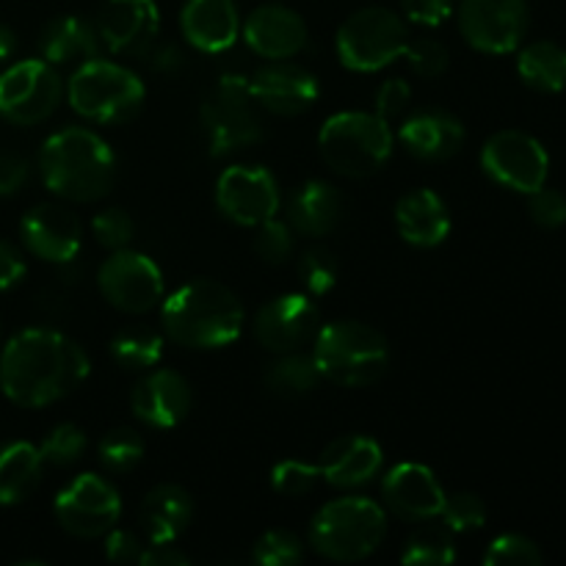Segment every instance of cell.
Returning <instances> with one entry per match:
<instances>
[{"instance_id":"6da1fadb","label":"cell","mask_w":566,"mask_h":566,"mask_svg":"<svg viewBox=\"0 0 566 566\" xmlns=\"http://www.w3.org/2000/svg\"><path fill=\"white\" fill-rule=\"evenodd\" d=\"M86 376V352L72 337L44 326L17 332L0 354V390L17 407H50L77 390Z\"/></svg>"},{"instance_id":"7a4b0ae2","label":"cell","mask_w":566,"mask_h":566,"mask_svg":"<svg viewBox=\"0 0 566 566\" xmlns=\"http://www.w3.org/2000/svg\"><path fill=\"white\" fill-rule=\"evenodd\" d=\"M39 175L66 202H97L114 188L116 155L88 127H61L42 144Z\"/></svg>"},{"instance_id":"3957f363","label":"cell","mask_w":566,"mask_h":566,"mask_svg":"<svg viewBox=\"0 0 566 566\" xmlns=\"http://www.w3.org/2000/svg\"><path fill=\"white\" fill-rule=\"evenodd\" d=\"M160 324L177 346L208 352L241 337L243 307L230 287L199 276L160 302Z\"/></svg>"},{"instance_id":"277c9868","label":"cell","mask_w":566,"mask_h":566,"mask_svg":"<svg viewBox=\"0 0 566 566\" xmlns=\"http://www.w3.org/2000/svg\"><path fill=\"white\" fill-rule=\"evenodd\" d=\"M313 359L321 376L340 387L376 385L390 368L385 335L363 321H335L321 326L313 340Z\"/></svg>"},{"instance_id":"5b68a950","label":"cell","mask_w":566,"mask_h":566,"mask_svg":"<svg viewBox=\"0 0 566 566\" xmlns=\"http://www.w3.org/2000/svg\"><path fill=\"white\" fill-rule=\"evenodd\" d=\"M385 534V509L363 495L326 503L310 523V545L329 562H363L379 551Z\"/></svg>"},{"instance_id":"8992f818","label":"cell","mask_w":566,"mask_h":566,"mask_svg":"<svg viewBox=\"0 0 566 566\" xmlns=\"http://www.w3.org/2000/svg\"><path fill=\"white\" fill-rule=\"evenodd\" d=\"M324 164L343 177L376 175L392 155V133L387 119L368 111H343L329 116L318 133Z\"/></svg>"},{"instance_id":"52a82bcc","label":"cell","mask_w":566,"mask_h":566,"mask_svg":"<svg viewBox=\"0 0 566 566\" xmlns=\"http://www.w3.org/2000/svg\"><path fill=\"white\" fill-rule=\"evenodd\" d=\"M66 97L75 114L97 125H119L144 103V83L116 61H83L66 83Z\"/></svg>"},{"instance_id":"ba28073f","label":"cell","mask_w":566,"mask_h":566,"mask_svg":"<svg viewBox=\"0 0 566 566\" xmlns=\"http://www.w3.org/2000/svg\"><path fill=\"white\" fill-rule=\"evenodd\" d=\"M254 105L258 103L249 88V77L224 75L210 86L199 105V119L208 136L210 155L221 158V155L241 153L263 138Z\"/></svg>"},{"instance_id":"9c48e42d","label":"cell","mask_w":566,"mask_h":566,"mask_svg":"<svg viewBox=\"0 0 566 566\" xmlns=\"http://www.w3.org/2000/svg\"><path fill=\"white\" fill-rule=\"evenodd\" d=\"M409 44L407 22L385 6H365L340 25L337 59L354 72H379L403 55Z\"/></svg>"},{"instance_id":"30bf717a","label":"cell","mask_w":566,"mask_h":566,"mask_svg":"<svg viewBox=\"0 0 566 566\" xmlns=\"http://www.w3.org/2000/svg\"><path fill=\"white\" fill-rule=\"evenodd\" d=\"M61 77L44 59L17 61L0 72V116L11 125H39L61 103Z\"/></svg>"},{"instance_id":"8fae6325","label":"cell","mask_w":566,"mask_h":566,"mask_svg":"<svg viewBox=\"0 0 566 566\" xmlns=\"http://www.w3.org/2000/svg\"><path fill=\"white\" fill-rule=\"evenodd\" d=\"M99 293L111 307L127 315H144L164 302V274L147 254L116 249L97 271Z\"/></svg>"},{"instance_id":"7c38bea8","label":"cell","mask_w":566,"mask_h":566,"mask_svg":"<svg viewBox=\"0 0 566 566\" xmlns=\"http://www.w3.org/2000/svg\"><path fill=\"white\" fill-rule=\"evenodd\" d=\"M122 514L119 492L105 479L83 473L72 479L55 497V520L77 539H97L116 528Z\"/></svg>"},{"instance_id":"4fadbf2b","label":"cell","mask_w":566,"mask_h":566,"mask_svg":"<svg viewBox=\"0 0 566 566\" xmlns=\"http://www.w3.org/2000/svg\"><path fill=\"white\" fill-rule=\"evenodd\" d=\"M481 166L497 186L534 193L547 182L551 158L534 136L523 130H501L481 149Z\"/></svg>"},{"instance_id":"5bb4252c","label":"cell","mask_w":566,"mask_h":566,"mask_svg":"<svg viewBox=\"0 0 566 566\" xmlns=\"http://www.w3.org/2000/svg\"><path fill=\"white\" fill-rule=\"evenodd\" d=\"M459 31L479 53H512L528 31V0H462Z\"/></svg>"},{"instance_id":"9a60e30c","label":"cell","mask_w":566,"mask_h":566,"mask_svg":"<svg viewBox=\"0 0 566 566\" xmlns=\"http://www.w3.org/2000/svg\"><path fill=\"white\" fill-rule=\"evenodd\" d=\"M216 205L241 227H260L280 210V186L265 166H230L216 182Z\"/></svg>"},{"instance_id":"2e32d148","label":"cell","mask_w":566,"mask_h":566,"mask_svg":"<svg viewBox=\"0 0 566 566\" xmlns=\"http://www.w3.org/2000/svg\"><path fill=\"white\" fill-rule=\"evenodd\" d=\"M321 315L307 293H285L271 298L254 315V337L271 354H291L315 340Z\"/></svg>"},{"instance_id":"e0dca14e","label":"cell","mask_w":566,"mask_h":566,"mask_svg":"<svg viewBox=\"0 0 566 566\" xmlns=\"http://www.w3.org/2000/svg\"><path fill=\"white\" fill-rule=\"evenodd\" d=\"M160 31L155 0H105L97 17V33L114 55L144 59Z\"/></svg>"},{"instance_id":"ac0fdd59","label":"cell","mask_w":566,"mask_h":566,"mask_svg":"<svg viewBox=\"0 0 566 566\" xmlns=\"http://www.w3.org/2000/svg\"><path fill=\"white\" fill-rule=\"evenodd\" d=\"M22 247L48 263H70L83 243V230L77 216L64 205L42 202L28 210L20 221Z\"/></svg>"},{"instance_id":"d6986e66","label":"cell","mask_w":566,"mask_h":566,"mask_svg":"<svg viewBox=\"0 0 566 566\" xmlns=\"http://www.w3.org/2000/svg\"><path fill=\"white\" fill-rule=\"evenodd\" d=\"M249 88H252L254 103L276 116L304 114L313 108L321 94L318 77L287 61H271L269 66H260L249 77Z\"/></svg>"},{"instance_id":"ffe728a7","label":"cell","mask_w":566,"mask_h":566,"mask_svg":"<svg viewBox=\"0 0 566 566\" xmlns=\"http://www.w3.org/2000/svg\"><path fill=\"white\" fill-rule=\"evenodd\" d=\"M381 497L396 517L407 520V523H429V520L440 517L446 490L426 464L401 462L387 470L385 481H381Z\"/></svg>"},{"instance_id":"44dd1931","label":"cell","mask_w":566,"mask_h":566,"mask_svg":"<svg viewBox=\"0 0 566 566\" xmlns=\"http://www.w3.org/2000/svg\"><path fill=\"white\" fill-rule=\"evenodd\" d=\"M193 403L191 385L177 370H153L130 392V409L153 429H175L188 418Z\"/></svg>"},{"instance_id":"7402d4cb","label":"cell","mask_w":566,"mask_h":566,"mask_svg":"<svg viewBox=\"0 0 566 566\" xmlns=\"http://www.w3.org/2000/svg\"><path fill=\"white\" fill-rule=\"evenodd\" d=\"M243 39L258 55L269 61H285L307 48V25L293 9L269 3L254 9L243 22Z\"/></svg>"},{"instance_id":"603a6c76","label":"cell","mask_w":566,"mask_h":566,"mask_svg":"<svg viewBox=\"0 0 566 566\" xmlns=\"http://www.w3.org/2000/svg\"><path fill=\"white\" fill-rule=\"evenodd\" d=\"M385 453L381 446L370 437L363 434H346L332 440L321 453V479L326 484L337 486V490H352V486H363L379 475Z\"/></svg>"},{"instance_id":"cb8c5ba5","label":"cell","mask_w":566,"mask_h":566,"mask_svg":"<svg viewBox=\"0 0 566 566\" xmlns=\"http://www.w3.org/2000/svg\"><path fill=\"white\" fill-rule=\"evenodd\" d=\"M398 142L409 155L429 164L453 158L464 144V125L453 114L440 108H426L409 116L398 130Z\"/></svg>"},{"instance_id":"d4e9b609","label":"cell","mask_w":566,"mask_h":566,"mask_svg":"<svg viewBox=\"0 0 566 566\" xmlns=\"http://www.w3.org/2000/svg\"><path fill=\"white\" fill-rule=\"evenodd\" d=\"M182 36L202 53H224L238 42L241 17L235 0H188L180 14Z\"/></svg>"},{"instance_id":"484cf974","label":"cell","mask_w":566,"mask_h":566,"mask_svg":"<svg viewBox=\"0 0 566 566\" xmlns=\"http://www.w3.org/2000/svg\"><path fill=\"white\" fill-rule=\"evenodd\" d=\"M396 227L407 243L418 249L440 247L451 232V213L431 188H415L396 205Z\"/></svg>"},{"instance_id":"4316f807","label":"cell","mask_w":566,"mask_h":566,"mask_svg":"<svg viewBox=\"0 0 566 566\" xmlns=\"http://www.w3.org/2000/svg\"><path fill=\"white\" fill-rule=\"evenodd\" d=\"M343 216V193L326 180H307L287 199V224L298 235L321 238L337 227Z\"/></svg>"},{"instance_id":"83f0119b","label":"cell","mask_w":566,"mask_h":566,"mask_svg":"<svg viewBox=\"0 0 566 566\" xmlns=\"http://www.w3.org/2000/svg\"><path fill=\"white\" fill-rule=\"evenodd\" d=\"M193 517V497L177 484H160L149 492L138 509L144 534L153 545H175L177 536Z\"/></svg>"},{"instance_id":"f1b7e54d","label":"cell","mask_w":566,"mask_h":566,"mask_svg":"<svg viewBox=\"0 0 566 566\" xmlns=\"http://www.w3.org/2000/svg\"><path fill=\"white\" fill-rule=\"evenodd\" d=\"M99 33L97 25L75 14L55 17L44 25L42 36H39V53L48 64L64 66V64H83L99 55Z\"/></svg>"},{"instance_id":"f546056e","label":"cell","mask_w":566,"mask_h":566,"mask_svg":"<svg viewBox=\"0 0 566 566\" xmlns=\"http://www.w3.org/2000/svg\"><path fill=\"white\" fill-rule=\"evenodd\" d=\"M42 453L31 442L0 448V506H14L36 490L42 479Z\"/></svg>"},{"instance_id":"4dcf8cb0","label":"cell","mask_w":566,"mask_h":566,"mask_svg":"<svg viewBox=\"0 0 566 566\" xmlns=\"http://www.w3.org/2000/svg\"><path fill=\"white\" fill-rule=\"evenodd\" d=\"M517 72L525 86L536 92L556 94L566 88V50L556 42H531L528 48L520 50Z\"/></svg>"},{"instance_id":"1f68e13d","label":"cell","mask_w":566,"mask_h":566,"mask_svg":"<svg viewBox=\"0 0 566 566\" xmlns=\"http://www.w3.org/2000/svg\"><path fill=\"white\" fill-rule=\"evenodd\" d=\"M265 387L280 398H302L315 390L324 376H321L318 365H315L313 354H280L274 363L265 368Z\"/></svg>"},{"instance_id":"d6a6232c","label":"cell","mask_w":566,"mask_h":566,"mask_svg":"<svg viewBox=\"0 0 566 566\" xmlns=\"http://www.w3.org/2000/svg\"><path fill=\"white\" fill-rule=\"evenodd\" d=\"M111 357L119 368L149 370L164 357V337L153 326H127L111 340Z\"/></svg>"},{"instance_id":"836d02e7","label":"cell","mask_w":566,"mask_h":566,"mask_svg":"<svg viewBox=\"0 0 566 566\" xmlns=\"http://www.w3.org/2000/svg\"><path fill=\"white\" fill-rule=\"evenodd\" d=\"M401 562L409 566H446L457 562L453 531L448 525H423L407 539Z\"/></svg>"},{"instance_id":"e575fe53","label":"cell","mask_w":566,"mask_h":566,"mask_svg":"<svg viewBox=\"0 0 566 566\" xmlns=\"http://www.w3.org/2000/svg\"><path fill=\"white\" fill-rule=\"evenodd\" d=\"M144 437L138 434L136 429H127V426H119V429H111L108 434L99 440V464H103L108 473H130V470L138 468V462L144 459Z\"/></svg>"},{"instance_id":"d590c367","label":"cell","mask_w":566,"mask_h":566,"mask_svg":"<svg viewBox=\"0 0 566 566\" xmlns=\"http://www.w3.org/2000/svg\"><path fill=\"white\" fill-rule=\"evenodd\" d=\"M298 276L310 296H326L337 282V258L326 247H310L298 258Z\"/></svg>"},{"instance_id":"8d00e7d4","label":"cell","mask_w":566,"mask_h":566,"mask_svg":"<svg viewBox=\"0 0 566 566\" xmlns=\"http://www.w3.org/2000/svg\"><path fill=\"white\" fill-rule=\"evenodd\" d=\"M86 451V434L83 429H77L75 423H61L50 431L48 437L39 446L44 464H53V468H66V464H75L77 459Z\"/></svg>"},{"instance_id":"74e56055","label":"cell","mask_w":566,"mask_h":566,"mask_svg":"<svg viewBox=\"0 0 566 566\" xmlns=\"http://www.w3.org/2000/svg\"><path fill=\"white\" fill-rule=\"evenodd\" d=\"M252 558L260 566H296L304 562V545L291 531H269L258 539Z\"/></svg>"},{"instance_id":"f35d334b","label":"cell","mask_w":566,"mask_h":566,"mask_svg":"<svg viewBox=\"0 0 566 566\" xmlns=\"http://www.w3.org/2000/svg\"><path fill=\"white\" fill-rule=\"evenodd\" d=\"M440 520L453 534H468L486 523V506L473 492H457V495H446Z\"/></svg>"},{"instance_id":"ab89813d","label":"cell","mask_w":566,"mask_h":566,"mask_svg":"<svg viewBox=\"0 0 566 566\" xmlns=\"http://www.w3.org/2000/svg\"><path fill=\"white\" fill-rule=\"evenodd\" d=\"M486 566H539L542 551L534 539L523 534H503L497 536L484 553Z\"/></svg>"},{"instance_id":"60d3db41","label":"cell","mask_w":566,"mask_h":566,"mask_svg":"<svg viewBox=\"0 0 566 566\" xmlns=\"http://www.w3.org/2000/svg\"><path fill=\"white\" fill-rule=\"evenodd\" d=\"M318 481H321L318 464L298 462V459H285V462L276 464L274 473H271V486H274L276 495L282 497L307 495Z\"/></svg>"},{"instance_id":"b9f144b4","label":"cell","mask_w":566,"mask_h":566,"mask_svg":"<svg viewBox=\"0 0 566 566\" xmlns=\"http://www.w3.org/2000/svg\"><path fill=\"white\" fill-rule=\"evenodd\" d=\"M254 252L260 260L271 265L285 263L293 254V227L287 221L269 219L258 227V235H254Z\"/></svg>"},{"instance_id":"7bdbcfd3","label":"cell","mask_w":566,"mask_h":566,"mask_svg":"<svg viewBox=\"0 0 566 566\" xmlns=\"http://www.w3.org/2000/svg\"><path fill=\"white\" fill-rule=\"evenodd\" d=\"M403 55H407V61H409V66L415 70V75H420V77H440L442 72L448 70V61H451L446 44L437 42V39H431V36H420V39H415V42L409 39Z\"/></svg>"},{"instance_id":"ee69618b","label":"cell","mask_w":566,"mask_h":566,"mask_svg":"<svg viewBox=\"0 0 566 566\" xmlns=\"http://www.w3.org/2000/svg\"><path fill=\"white\" fill-rule=\"evenodd\" d=\"M92 232L99 247L111 249V252L127 249V243L133 241V219L122 208H105L94 216Z\"/></svg>"},{"instance_id":"f6af8a7d","label":"cell","mask_w":566,"mask_h":566,"mask_svg":"<svg viewBox=\"0 0 566 566\" xmlns=\"http://www.w3.org/2000/svg\"><path fill=\"white\" fill-rule=\"evenodd\" d=\"M531 202V219L536 221L539 227H547V230H556V227L566 224V197L556 188H545L542 186L539 191L528 193Z\"/></svg>"},{"instance_id":"bcb514c9","label":"cell","mask_w":566,"mask_h":566,"mask_svg":"<svg viewBox=\"0 0 566 566\" xmlns=\"http://www.w3.org/2000/svg\"><path fill=\"white\" fill-rule=\"evenodd\" d=\"M412 99V86H409L403 77H390V81L381 83V88L376 92V114L381 119H396L398 114H403Z\"/></svg>"},{"instance_id":"7dc6e473","label":"cell","mask_w":566,"mask_h":566,"mask_svg":"<svg viewBox=\"0 0 566 566\" xmlns=\"http://www.w3.org/2000/svg\"><path fill=\"white\" fill-rule=\"evenodd\" d=\"M457 0H401L403 14L423 28H437L451 17Z\"/></svg>"},{"instance_id":"c3c4849f","label":"cell","mask_w":566,"mask_h":566,"mask_svg":"<svg viewBox=\"0 0 566 566\" xmlns=\"http://www.w3.org/2000/svg\"><path fill=\"white\" fill-rule=\"evenodd\" d=\"M144 551L147 547L136 539V534L130 531H108L105 536V558L111 564H142Z\"/></svg>"},{"instance_id":"681fc988","label":"cell","mask_w":566,"mask_h":566,"mask_svg":"<svg viewBox=\"0 0 566 566\" xmlns=\"http://www.w3.org/2000/svg\"><path fill=\"white\" fill-rule=\"evenodd\" d=\"M28 175H31V166L22 155L0 149V197H14L17 191H22Z\"/></svg>"},{"instance_id":"f907efd6","label":"cell","mask_w":566,"mask_h":566,"mask_svg":"<svg viewBox=\"0 0 566 566\" xmlns=\"http://www.w3.org/2000/svg\"><path fill=\"white\" fill-rule=\"evenodd\" d=\"M25 271L28 265L20 249L9 241H0V291L20 285L25 280Z\"/></svg>"},{"instance_id":"816d5d0a","label":"cell","mask_w":566,"mask_h":566,"mask_svg":"<svg viewBox=\"0 0 566 566\" xmlns=\"http://www.w3.org/2000/svg\"><path fill=\"white\" fill-rule=\"evenodd\" d=\"M188 556L177 551L175 545H153L144 551L142 566H186Z\"/></svg>"},{"instance_id":"f5cc1de1","label":"cell","mask_w":566,"mask_h":566,"mask_svg":"<svg viewBox=\"0 0 566 566\" xmlns=\"http://www.w3.org/2000/svg\"><path fill=\"white\" fill-rule=\"evenodd\" d=\"M147 55H153V66L158 72H171V70H177V66H180V50L177 48H160L158 53H153V50H149Z\"/></svg>"},{"instance_id":"db71d44e","label":"cell","mask_w":566,"mask_h":566,"mask_svg":"<svg viewBox=\"0 0 566 566\" xmlns=\"http://www.w3.org/2000/svg\"><path fill=\"white\" fill-rule=\"evenodd\" d=\"M17 50V36L9 25H0V64L9 61Z\"/></svg>"},{"instance_id":"11a10c76","label":"cell","mask_w":566,"mask_h":566,"mask_svg":"<svg viewBox=\"0 0 566 566\" xmlns=\"http://www.w3.org/2000/svg\"><path fill=\"white\" fill-rule=\"evenodd\" d=\"M0 335H3V321H0Z\"/></svg>"}]
</instances>
